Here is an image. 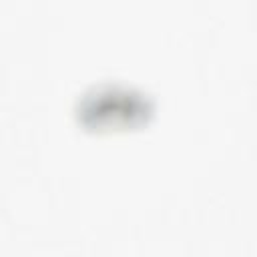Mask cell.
<instances>
[{
	"label": "cell",
	"mask_w": 257,
	"mask_h": 257,
	"mask_svg": "<svg viewBox=\"0 0 257 257\" xmlns=\"http://www.w3.org/2000/svg\"><path fill=\"white\" fill-rule=\"evenodd\" d=\"M74 118L88 133H122L147 126L157 112L151 92L118 80L84 88L74 100Z\"/></svg>",
	"instance_id": "obj_1"
}]
</instances>
